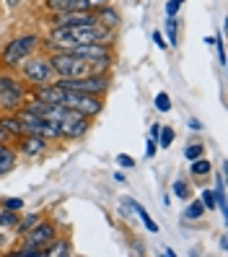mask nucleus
<instances>
[{
	"label": "nucleus",
	"instance_id": "1",
	"mask_svg": "<svg viewBox=\"0 0 228 257\" xmlns=\"http://www.w3.org/2000/svg\"><path fill=\"white\" fill-rule=\"evenodd\" d=\"M88 42H99V44H109L112 42V29H104L101 24H83V26H55L50 32L47 44L57 50H70L78 44Z\"/></svg>",
	"mask_w": 228,
	"mask_h": 257
},
{
	"label": "nucleus",
	"instance_id": "24",
	"mask_svg": "<svg viewBox=\"0 0 228 257\" xmlns=\"http://www.w3.org/2000/svg\"><path fill=\"white\" fill-rule=\"evenodd\" d=\"M156 109H158V112H169V109H171V96L166 94V91H161V94L156 96Z\"/></svg>",
	"mask_w": 228,
	"mask_h": 257
},
{
	"label": "nucleus",
	"instance_id": "2",
	"mask_svg": "<svg viewBox=\"0 0 228 257\" xmlns=\"http://www.w3.org/2000/svg\"><path fill=\"white\" fill-rule=\"evenodd\" d=\"M50 63H52V68L57 73V78H83V75L94 73V65L86 63L83 57L68 52V50H57L50 57Z\"/></svg>",
	"mask_w": 228,
	"mask_h": 257
},
{
	"label": "nucleus",
	"instance_id": "15",
	"mask_svg": "<svg viewBox=\"0 0 228 257\" xmlns=\"http://www.w3.org/2000/svg\"><path fill=\"white\" fill-rule=\"evenodd\" d=\"M42 254H47V257H65V254H70V241H65V239H52L50 244L42 249Z\"/></svg>",
	"mask_w": 228,
	"mask_h": 257
},
{
	"label": "nucleus",
	"instance_id": "13",
	"mask_svg": "<svg viewBox=\"0 0 228 257\" xmlns=\"http://www.w3.org/2000/svg\"><path fill=\"white\" fill-rule=\"evenodd\" d=\"M96 24H101L104 29H117L119 26V13L114 8H109V6H104L96 13Z\"/></svg>",
	"mask_w": 228,
	"mask_h": 257
},
{
	"label": "nucleus",
	"instance_id": "19",
	"mask_svg": "<svg viewBox=\"0 0 228 257\" xmlns=\"http://www.w3.org/2000/svg\"><path fill=\"white\" fill-rule=\"evenodd\" d=\"M210 169H212V164L207 159H202V156L192 161V174L194 177H205V174H210Z\"/></svg>",
	"mask_w": 228,
	"mask_h": 257
},
{
	"label": "nucleus",
	"instance_id": "5",
	"mask_svg": "<svg viewBox=\"0 0 228 257\" xmlns=\"http://www.w3.org/2000/svg\"><path fill=\"white\" fill-rule=\"evenodd\" d=\"M55 83L70 88V91H83V94H96V96H104L106 88H109L106 73H88L83 78H57Z\"/></svg>",
	"mask_w": 228,
	"mask_h": 257
},
{
	"label": "nucleus",
	"instance_id": "20",
	"mask_svg": "<svg viewBox=\"0 0 228 257\" xmlns=\"http://www.w3.org/2000/svg\"><path fill=\"white\" fill-rule=\"evenodd\" d=\"M166 37H169L171 47H176V42H179V37H176V16H166Z\"/></svg>",
	"mask_w": 228,
	"mask_h": 257
},
{
	"label": "nucleus",
	"instance_id": "22",
	"mask_svg": "<svg viewBox=\"0 0 228 257\" xmlns=\"http://www.w3.org/2000/svg\"><path fill=\"white\" fill-rule=\"evenodd\" d=\"M202 213H205V208H202V203H200V200H192V203H189V208L184 210V216H187V218H192V221H194V218H200Z\"/></svg>",
	"mask_w": 228,
	"mask_h": 257
},
{
	"label": "nucleus",
	"instance_id": "36",
	"mask_svg": "<svg viewBox=\"0 0 228 257\" xmlns=\"http://www.w3.org/2000/svg\"><path fill=\"white\" fill-rule=\"evenodd\" d=\"M6 241H8V239H6V234H0V247H3V244H6Z\"/></svg>",
	"mask_w": 228,
	"mask_h": 257
},
{
	"label": "nucleus",
	"instance_id": "10",
	"mask_svg": "<svg viewBox=\"0 0 228 257\" xmlns=\"http://www.w3.org/2000/svg\"><path fill=\"white\" fill-rule=\"evenodd\" d=\"M52 24H55V26H83V24H96V13H91V11H63V13H55Z\"/></svg>",
	"mask_w": 228,
	"mask_h": 257
},
{
	"label": "nucleus",
	"instance_id": "6",
	"mask_svg": "<svg viewBox=\"0 0 228 257\" xmlns=\"http://www.w3.org/2000/svg\"><path fill=\"white\" fill-rule=\"evenodd\" d=\"M19 119H21V125H24V133L42 135V138H47V141L60 138V127H57V122H52V119L42 117V114H37V112H32V109H21Z\"/></svg>",
	"mask_w": 228,
	"mask_h": 257
},
{
	"label": "nucleus",
	"instance_id": "28",
	"mask_svg": "<svg viewBox=\"0 0 228 257\" xmlns=\"http://www.w3.org/2000/svg\"><path fill=\"white\" fill-rule=\"evenodd\" d=\"M181 3H184V0H169V6H166V16H176Z\"/></svg>",
	"mask_w": 228,
	"mask_h": 257
},
{
	"label": "nucleus",
	"instance_id": "29",
	"mask_svg": "<svg viewBox=\"0 0 228 257\" xmlns=\"http://www.w3.org/2000/svg\"><path fill=\"white\" fill-rule=\"evenodd\" d=\"M117 164L125 166V169H132V166H135V159L127 156V154H119V156H117Z\"/></svg>",
	"mask_w": 228,
	"mask_h": 257
},
{
	"label": "nucleus",
	"instance_id": "32",
	"mask_svg": "<svg viewBox=\"0 0 228 257\" xmlns=\"http://www.w3.org/2000/svg\"><path fill=\"white\" fill-rule=\"evenodd\" d=\"M11 138H13V135H11V133H8V130L3 127V125H0V143H8Z\"/></svg>",
	"mask_w": 228,
	"mask_h": 257
},
{
	"label": "nucleus",
	"instance_id": "30",
	"mask_svg": "<svg viewBox=\"0 0 228 257\" xmlns=\"http://www.w3.org/2000/svg\"><path fill=\"white\" fill-rule=\"evenodd\" d=\"M156 146H158V143H156V138H150V141L145 143V156H148V159L156 154Z\"/></svg>",
	"mask_w": 228,
	"mask_h": 257
},
{
	"label": "nucleus",
	"instance_id": "8",
	"mask_svg": "<svg viewBox=\"0 0 228 257\" xmlns=\"http://www.w3.org/2000/svg\"><path fill=\"white\" fill-rule=\"evenodd\" d=\"M57 127H60V138H70V141L83 138V135L88 133V127H91V117L70 109L63 122H57Z\"/></svg>",
	"mask_w": 228,
	"mask_h": 257
},
{
	"label": "nucleus",
	"instance_id": "21",
	"mask_svg": "<svg viewBox=\"0 0 228 257\" xmlns=\"http://www.w3.org/2000/svg\"><path fill=\"white\" fill-rule=\"evenodd\" d=\"M171 141H174V130H171V127H161V130H158L156 143H158V146H163V148H169V146H171Z\"/></svg>",
	"mask_w": 228,
	"mask_h": 257
},
{
	"label": "nucleus",
	"instance_id": "26",
	"mask_svg": "<svg viewBox=\"0 0 228 257\" xmlns=\"http://www.w3.org/2000/svg\"><path fill=\"white\" fill-rule=\"evenodd\" d=\"M0 205H3V210H13V213H19V210L24 208V200L21 198H6Z\"/></svg>",
	"mask_w": 228,
	"mask_h": 257
},
{
	"label": "nucleus",
	"instance_id": "23",
	"mask_svg": "<svg viewBox=\"0 0 228 257\" xmlns=\"http://www.w3.org/2000/svg\"><path fill=\"white\" fill-rule=\"evenodd\" d=\"M205 154V148H202V143H192V146H187L184 148V156L189 159V161H194V159H200Z\"/></svg>",
	"mask_w": 228,
	"mask_h": 257
},
{
	"label": "nucleus",
	"instance_id": "14",
	"mask_svg": "<svg viewBox=\"0 0 228 257\" xmlns=\"http://www.w3.org/2000/svg\"><path fill=\"white\" fill-rule=\"evenodd\" d=\"M13 166H16V151L8 148L6 143H0V177L8 174Z\"/></svg>",
	"mask_w": 228,
	"mask_h": 257
},
{
	"label": "nucleus",
	"instance_id": "34",
	"mask_svg": "<svg viewBox=\"0 0 228 257\" xmlns=\"http://www.w3.org/2000/svg\"><path fill=\"white\" fill-rule=\"evenodd\" d=\"M189 127H192V130H200L202 125H200V122H197V119H189Z\"/></svg>",
	"mask_w": 228,
	"mask_h": 257
},
{
	"label": "nucleus",
	"instance_id": "17",
	"mask_svg": "<svg viewBox=\"0 0 228 257\" xmlns=\"http://www.w3.org/2000/svg\"><path fill=\"white\" fill-rule=\"evenodd\" d=\"M125 203H127V205H132V210H135V213H138V216L143 218V223H145V229H148L150 234H156V231H158V226H156V221H153V218L148 216V210H145V208H143L140 203H135V200H125Z\"/></svg>",
	"mask_w": 228,
	"mask_h": 257
},
{
	"label": "nucleus",
	"instance_id": "3",
	"mask_svg": "<svg viewBox=\"0 0 228 257\" xmlns=\"http://www.w3.org/2000/svg\"><path fill=\"white\" fill-rule=\"evenodd\" d=\"M21 70H24V78L34 86H50L57 81V73L50 63V57H32L29 55L21 63Z\"/></svg>",
	"mask_w": 228,
	"mask_h": 257
},
{
	"label": "nucleus",
	"instance_id": "9",
	"mask_svg": "<svg viewBox=\"0 0 228 257\" xmlns=\"http://www.w3.org/2000/svg\"><path fill=\"white\" fill-rule=\"evenodd\" d=\"M52 239H55V226L47 223V221H39L34 229H29V231H26V244H29V247H39V249H44Z\"/></svg>",
	"mask_w": 228,
	"mask_h": 257
},
{
	"label": "nucleus",
	"instance_id": "7",
	"mask_svg": "<svg viewBox=\"0 0 228 257\" xmlns=\"http://www.w3.org/2000/svg\"><path fill=\"white\" fill-rule=\"evenodd\" d=\"M24 86L13 75H0V107L8 112H19L24 107Z\"/></svg>",
	"mask_w": 228,
	"mask_h": 257
},
{
	"label": "nucleus",
	"instance_id": "4",
	"mask_svg": "<svg viewBox=\"0 0 228 257\" xmlns=\"http://www.w3.org/2000/svg\"><path fill=\"white\" fill-rule=\"evenodd\" d=\"M37 44H39V37L37 34H24V37H16V39H11L6 47H3V55H0V60H3V65H21L24 60L32 55L37 50Z\"/></svg>",
	"mask_w": 228,
	"mask_h": 257
},
{
	"label": "nucleus",
	"instance_id": "33",
	"mask_svg": "<svg viewBox=\"0 0 228 257\" xmlns=\"http://www.w3.org/2000/svg\"><path fill=\"white\" fill-rule=\"evenodd\" d=\"M88 6L91 8H104V6H109V0H88Z\"/></svg>",
	"mask_w": 228,
	"mask_h": 257
},
{
	"label": "nucleus",
	"instance_id": "31",
	"mask_svg": "<svg viewBox=\"0 0 228 257\" xmlns=\"http://www.w3.org/2000/svg\"><path fill=\"white\" fill-rule=\"evenodd\" d=\"M153 42L158 44V47H161V50H166V47H169V42H166V39H163V34H161V32H153Z\"/></svg>",
	"mask_w": 228,
	"mask_h": 257
},
{
	"label": "nucleus",
	"instance_id": "12",
	"mask_svg": "<svg viewBox=\"0 0 228 257\" xmlns=\"http://www.w3.org/2000/svg\"><path fill=\"white\" fill-rule=\"evenodd\" d=\"M47 8L52 13H63V11H91L88 0H47Z\"/></svg>",
	"mask_w": 228,
	"mask_h": 257
},
{
	"label": "nucleus",
	"instance_id": "18",
	"mask_svg": "<svg viewBox=\"0 0 228 257\" xmlns=\"http://www.w3.org/2000/svg\"><path fill=\"white\" fill-rule=\"evenodd\" d=\"M39 221H42V216H39V213H29L24 221H19V223H16V231H19V234H26L29 229H34V226H37Z\"/></svg>",
	"mask_w": 228,
	"mask_h": 257
},
{
	"label": "nucleus",
	"instance_id": "16",
	"mask_svg": "<svg viewBox=\"0 0 228 257\" xmlns=\"http://www.w3.org/2000/svg\"><path fill=\"white\" fill-rule=\"evenodd\" d=\"M0 125H3L13 138H21L24 135V125H21V119L19 117H13V114H6V117H0Z\"/></svg>",
	"mask_w": 228,
	"mask_h": 257
},
{
	"label": "nucleus",
	"instance_id": "11",
	"mask_svg": "<svg viewBox=\"0 0 228 257\" xmlns=\"http://www.w3.org/2000/svg\"><path fill=\"white\" fill-rule=\"evenodd\" d=\"M19 148H21L24 156H39V154L47 151V138H42V135H32V133H24Z\"/></svg>",
	"mask_w": 228,
	"mask_h": 257
},
{
	"label": "nucleus",
	"instance_id": "25",
	"mask_svg": "<svg viewBox=\"0 0 228 257\" xmlns=\"http://www.w3.org/2000/svg\"><path fill=\"white\" fill-rule=\"evenodd\" d=\"M174 195L181 198V200H189V187H187L184 179H176V182H174Z\"/></svg>",
	"mask_w": 228,
	"mask_h": 257
},
{
	"label": "nucleus",
	"instance_id": "27",
	"mask_svg": "<svg viewBox=\"0 0 228 257\" xmlns=\"http://www.w3.org/2000/svg\"><path fill=\"white\" fill-rule=\"evenodd\" d=\"M202 208H218V203H215V192H212V190H202Z\"/></svg>",
	"mask_w": 228,
	"mask_h": 257
},
{
	"label": "nucleus",
	"instance_id": "35",
	"mask_svg": "<svg viewBox=\"0 0 228 257\" xmlns=\"http://www.w3.org/2000/svg\"><path fill=\"white\" fill-rule=\"evenodd\" d=\"M6 3H8V8H16V6L21 3V0H6Z\"/></svg>",
	"mask_w": 228,
	"mask_h": 257
}]
</instances>
